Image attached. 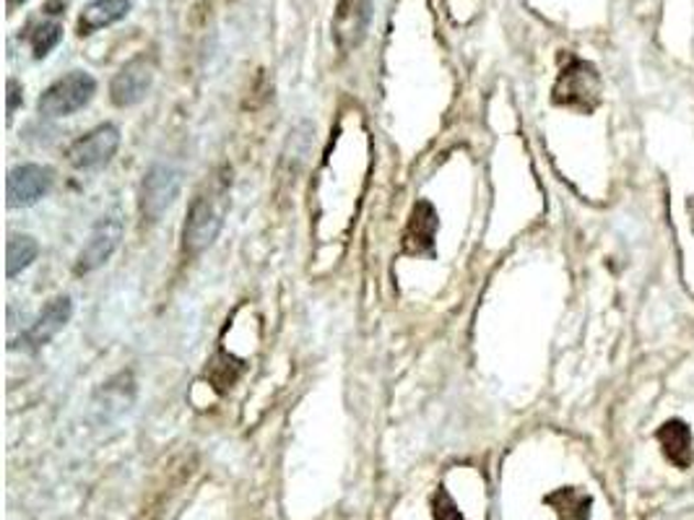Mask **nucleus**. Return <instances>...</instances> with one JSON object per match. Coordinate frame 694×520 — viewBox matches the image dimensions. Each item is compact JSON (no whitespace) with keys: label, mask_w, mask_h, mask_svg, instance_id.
Masks as SVG:
<instances>
[{"label":"nucleus","mask_w":694,"mask_h":520,"mask_svg":"<svg viewBox=\"0 0 694 520\" xmlns=\"http://www.w3.org/2000/svg\"><path fill=\"white\" fill-rule=\"evenodd\" d=\"M229 211V177L219 175L206 185L200 193L192 198L188 222L183 226V247L185 253L198 255L206 247L213 245L219 237L224 217Z\"/></svg>","instance_id":"f257e3e1"},{"label":"nucleus","mask_w":694,"mask_h":520,"mask_svg":"<svg viewBox=\"0 0 694 520\" xmlns=\"http://www.w3.org/2000/svg\"><path fill=\"white\" fill-rule=\"evenodd\" d=\"M97 95V81L86 70H70L68 76L57 78L53 87L42 91L37 110L45 118H68L91 102Z\"/></svg>","instance_id":"f03ea898"},{"label":"nucleus","mask_w":694,"mask_h":520,"mask_svg":"<svg viewBox=\"0 0 694 520\" xmlns=\"http://www.w3.org/2000/svg\"><path fill=\"white\" fill-rule=\"evenodd\" d=\"M183 175L172 164H154L141 185V213L146 222H159L180 196Z\"/></svg>","instance_id":"7ed1b4c3"},{"label":"nucleus","mask_w":694,"mask_h":520,"mask_svg":"<svg viewBox=\"0 0 694 520\" xmlns=\"http://www.w3.org/2000/svg\"><path fill=\"white\" fill-rule=\"evenodd\" d=\"M601 99V81L596 68L583 60H570L554 87V102L572 110L591 112Z\"/></svg>","instance_id":"20e7f679"},{"label":"nucleus","mask_w":694,"mask_h":520,"mask_svg":"<svg viewBox=\"0 0 694 520\" xmlns=\"http://www.w3.org/2000/svg\"><path fill=\"white\" fill-rule=\"evenodd\" d=\"M375 0H339L333 13V40L341 53L360 47L370 32Z\"/></svg>","instance_id":"39448f33"},{"label":"nucleus","mask_w":694,"mask_h":520,"mask_svg":"<svg viewBox=\"0 0 694 520\" xmlns=\"http://www.w3.org/2000/svg\"><path fill=\"white\" fill-rule=\"evenodd\" d=\"M120 240H123V219L118 217H102L91 230L89 240L81 247L76 261V274H91V270L102 268L112 253L118 251Z\"/></svg>","instance_id":"423d86ee"},{"label":"nucleus","mask_w":694,"mask_h":520,"mask_svg":"<svg viewBox=\"0 0 694 520\" xmlns=\"http://www.w3.org/2000/svg\"><path fill=\"white\" fill-rule=\"evenodd\" d=\"M154 84V60L139 55L118 70L110 84V99L114 107H133L148 95Z\"/></svg>","instance_id":"0eeeda50"},{"label":"nucleus","mask_w":694,"mask_h":520,"mask_svg":"<svg viewBox=\"0 0 694 520\" xmlns=\"http://www.w3.org/2000/svg\"><path fill=\"white\" fill-rule=\"evenodd\" d=\"M120 131L114 125H99L91 133L81 135L74 146L68 148V162L76 169H97L107 164L118 152Z\"/></svg>","instance_id":"6e6552de"},{"label":"nucleus","mask_w":694,"mask_h":520,"mask_svg":"<svg viewBox=\"0 0 694 520\" xmlns=\"http://www.w3.org/2000/svg\"><path fill=\"white\" fill-rule=\"evenodd\" d=\"M53 188V169L40 167V164H24L9 173L5 180V196H9L11 209H26L40 198H45Z\"/></svg>","instance_id":"1a4fd4ad"},{"label":"nucleus","mask_w":694,"mask_h":520,"mask_svg":"<svg viewBox=\"0 0 694 520\" xmlns=\"http://www.w3.org/2000/svg\"><path fill=\"white\" fill-rule=\"evenodd\" d=\"M70 312H74L70 297L60 295V297L49 299V302L45 305V310L40 312V318L34 320L32 328L24 333L21 344H24V348H32V352L34 348H42L57 331H60V328H66V323L70 320Z\"/></svg>","instance_id":"9d476101"},{"label":"nucleus","mask_w":694,"mask_h":520,"mask_svg":"<svg viewBox=\"0 0 694 520\" xmlns=\"http://www.w3.org/2000/svg\"><path fill=\"white\" fill-rule=\"evenodd\" d=\"M440 219L434 206L425 201H417V206L411 209L409 224H406V234H404V247L409 253H432L434 247V234H438Z\"/></svg>","instance_id":"9b49d317"},{"label":"nucleus","mask_w":694,"mask_h":520,"mask_svg":"<svg viewBox=\"0 0 694 520\" xmlns=\"http://www.w3.org/2000/svg\"><path fill=\"white\" fill-rule=\"evenodd\" d=\"M131 9L133 0H91L89 5H84L76 30L81 37H89V34L104 30V26L123 21Z\"/></svg>","instance_id":"f8f14e48"},{"label":"nucleus","mask_w":694,"mask_h":520,"mask_svg":"<svg viewBox=\"0 0 694 520\" xmlns=\"http://www.w3.org/2000/svg\"><path fill=\"white\" fill-rule=\"evenodd\" d=\"M37 255L40 245L32 234H11L9 245H5V274H9V279L32 266Z\"/></svg>","instance_id":"ddd939ff"},{"label":"nucleus","mask_w":694,"mask_h":520,"mask_svg":"<svg viewBox=\"0 0 694 520\" xmlns=\"http://www.w3.org/2000/svg\"><path fill=\"white\" fill-rule=\"evenodd\" d=\"M547 505H552L560 520H588L591 518V497L577 489H560L547 497Z\"/></svg>","instance_id":"4468645a"},{"label":"nucleus","mask_w":694,"mask_h":520,"mask_svg":"<svg viewBox=\"0 0 694 520\" xmlns=\"http://www.w3.org/2000/svg\"><path fill=\"white\" fill-rule=\"evenodd\" d=\"M242 369H245V365H242V359L232 357V354H227V352H219L217 357L209 362L206 377H209L211 386L217 388L219 394H224L227 388H232L234 383H238V377H240Z\"/></svg>","instance_id":"2eb2a0df"},{"label":"nucleus","mask_w":694,"mask_h":520,"mask_svg":"<svg viewBox=\"0 0 694 520\" xmlns=\"http://www.w3.org/2000/svg\"><path fill=\"white\" fill-rule=\"evenodd\" d=\"M661 443L667 447L669 458L676 463V466H686L690 463V432H686L684 424H667V430L661 432Z\"/></svg>","instance_id":"dca6fc26"},{"label":"nucleus","mask_w":694,"mask_h":520,"mask_svg":"<svg viewBox=\"0 0 694 520\" xmlns=\"http://www.w3.org/2000/svg\"><path fill=\"white\" fill-rule=\"evenodd\" d=\"M60 40H63V26L57 24V21H45V24L34 26V32L29 34V42H32V53L37 60L47 58V55L53 53L57 45H60Z\"/></svg>","instance_id":"f3484780"},{"label":"nucleus","mask_w":694,"mask_h":520,"mask_svg":"<svg viewBox=\"0 0 694 520\" xmlns=\"http://www.w3.org/2000/svg\"><path fill=\"white\" fill-rule=\"evenodd\" d=\"M432 516H434V520H466L463 518V512L458 510L455 500L450 497V491L445 487H438V491H434Z\"/></svg>","instance_id":"a211bd4d"},{"label":"nucleus","mask_w":694,"mask_h":520,"mask_svg":"<svg viewBox=\"0 0 694 520\" xmlns=\"http://www.w3.org/2000/svg\"><path fill=\"white\" fill-rule=\"evenodd\" d=\"M5 87H9V120L13 118V112H16V107H19V102H21V84L16 81V78H9V84H5Z\"/></svg>","instance_id":"6ab92c4d"},{"label":"nucleus","mask_w":694,"mask_h":520,"mask_svg":"<svg viewBox=\"0 0 694 520\" xmlns=\"http://www.w3.org/2000/svg\"><path fill=\"white\" fill-rule=\"evenodd\" d=\"M21 3H26V0H9V11H16Z\"/></svg>","instance_id":"aec40b11"}]
</instances>
